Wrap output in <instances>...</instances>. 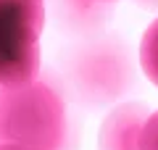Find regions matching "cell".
I'll return each instance as SVG.
<instances>
[{
	"label": "cell",
	"mask_w": 158,
	"mask_h": 150,
	"mask_svg": "<svg viewBox=\"0 0 158 150\" xmlns=\"http://www.w3.org/2000/svg\"><path fill=\"white\" fill-rule=\"evenodd\" d=\"M0 145L69 150V113L58 90L40 79L0 87Z\"/></svg>",
	"instance_id": "cell-1"
},
{
	"label": "cell",
	"mask_w": 158,
	"mask_h": 150,
	"mask_svg": "<svg viewBox=\"0 0 158 150\" xmlns=\"http://www.w3.org/2000/svg\"><path fill=\"white\" fill-rule=\"evenodd\" d=\"M63 77L71 95L87 108L113 106L135 87V56L113 34L95 37L74 48L63 63Z\"/></svg>",
	"instance_id": "cell-2"
},
{
	"label": "cell",
	"mask_w": 158,
	"mask_h": 150,
	"mask_svg": "<svg viewBox=\"0 0 158 150\" xmlns=\"http://www.w3.org/2000/svg\"><path fill=\"white\" fill-rule=\"evenodd\" d=\"M42 27L45 0H0V87L37 79Z\"/></svg>",
	"instance_id": "cell-3"
},
{
	"label": "cell",
	"mask_w": 158,
	"mask_h": 150,
	"mask_svg": "<svg viewBox=\"0 0 158 150\" xmlns=\"http://www.w3.org/2000/svg\"><path fill=\"white\" fill-rule=\"evenodd\" d=\"M150 108L137 100L118 103L108 111L98 132V150H140V132Z\"/></svg>",
	"instance_id": "cell-4"
},
{
	"label": "cell",
	"mask_w": 158,
	"mask_h": 150,
	"mask_svg": "<svg viewBox=\"0 0 158 150\" xmlns=\"http://www.w3.org/2000/svg\"><path fill=\"white\" fill-rule=\"evenodd\" d=\"M137 61H140L142 74L158 87V16L150 21V27L145 29V34H142V40H140Z\"/></svg>",
	"instance_id": "cell-5"
},
{
	"label": "cell",
	"mask_w": 158,
	"mask_h": 150,
	"mask_svg": "<svg viewBox=\"0 0 158 150\" xmlns=\"http://www.w3.org/2000/svg\"><path fill=\"white\" fill-rule=\"evenodd\" d=\"M140 150H158V111H150L140 132Z\"/></svg>",
	"instance_id": "cell-6"
},
{
	"label": "cell",
	"mask_w": 158,
	"mask_h": 150,
	"mask_svg": "<svg viewBox=\"0 0 158 150\" xmlns=\"http://www.w3.org/2000/svg\"><path fill=\"white\" fill-rule=\"evenodd\" d=\"M137 6L145 8V11H156L158 13V0H137Z\"/></svg>",
	"instance_id": "cell-7"
},
{
	"label": "cell",
	"mask_w": 158,
	"mask_h": 150,
	"mask_svg": "<svg viewBox=\"0 0 158 150\" xmlns=\"http://www.w3.org/2000/svg\"><path fill=\"white\" fill-rule=\"evenodd\" d=\"M90 3H95V6H111V3H118V0H90Z\"/></svg>",
	"instance_id": "cell-8"
},
{
	"label": "cell",
	"mask_w": 158,
	"mask_h": 150,
	"mask_svg": "<svg viewBox=\"0 0 158 150\" xmlns=\"http://www.w3.org/2000/svg\"><path fill=\"white\" fill-rule=\"evenodd\" d=\"M0 150H21V148H16V145H0Z\"/></svg>",
	"instance_id": "cell-9"
}]
</instances>
